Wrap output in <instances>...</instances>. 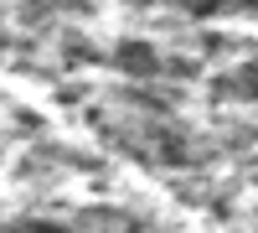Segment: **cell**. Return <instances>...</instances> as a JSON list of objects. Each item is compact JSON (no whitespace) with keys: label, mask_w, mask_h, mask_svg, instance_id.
I'll return each mask as SVG.
<instances>
[{"label":"cell","mask_w":258,"mask_h":233,"mask_svg":"<svg viewBox=\"0 0 258 233\" xmlns=\"http://www.w3.org/2000/svg\"><path fill=\"white\" fill-rule=\"evenodd\" d=\"M114 68L124 73V78H160L165 73V57H160V47L155 41H140V36H124V41H114Z\"/></svg>","instance_id":"obj_1"},{"label":"cell","mask_w":258,"mask_h":233,"mask_svg":"<svg viewBox=\"0 0 258 233\" xmlns=\"http://www.w3.org/2000/svg\"><path fill=\"white\" fill-rule=\"evenodd\" d=\"M232 94H243V99H253V104H258V62H248V68L232 78Z\"/></svg>","instance_id":"obj_2"},{"label":"cell","mask_w":258,"mask_h":233,"mask_svg":"<svg viewBox=\"0 0 258 233\" xmlns=\"http://www.w3.org/2000/svg\"><path fill=\"white\" fill-rule=\"evenodd\" d=\"M124 6H155V0H124Z\"/></svg>","instance_id":"obj_3"}]
</instances>
